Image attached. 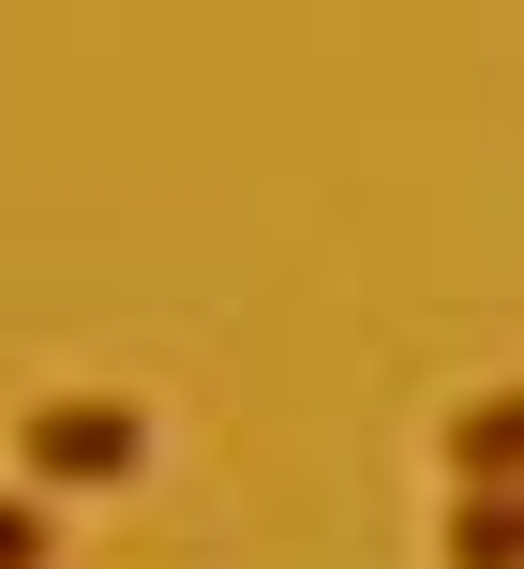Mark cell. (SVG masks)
<instances>
[{"label":"cell","mask_w":524,"mask_h":569,"mask_svg":"<svg viewBox=\"0 0 524 569\" xmlns=\"http://www.w3.org/2000/svg\"><path fill=\"white\" fill-rule=\"evenodd\" d=\"M16 450H30V480H120V465L150 450V420L135 405H90V390H46L16 420Z\"/></svg>","instance_id":"cell-1"},{"label":"cell","mask_w":524,"mask_h":569,"mask_svg":"<svg viewBox=\"0 0 524 569\" xmlns=\"http://www.w3.org/2000/svg\"><path fill=\"white\" fill-rule=\"evenodd\" d=\"M450 555H465V569H524V480L510 495H465V510H450Z\"/></svg>","instance_id":"cell-3"},{"label":"cell","mask_w":524,"mask_h":569,"mask_svg":"<svg viewBox=\"0 0 524 569\" xmlns=\"http://www.w3.org/2000/svg\"><path fill=\"white\" fill-rule=\"evenodd\" d=\"M0 569H46V510L30 495H0Z\"/></svg>","instance_id":"cell-4"},{"label":"cell","mask_w":524,"mask_h":569,"mask_svg":"<svg viewBox=\"0 0 524 569\" xmlns=\"http://www.w3.org/2000/svg\"><path fill=\"white\" fill-rule=\"evenodd\" d=\"M450 480H480V495L524 480V390H480L465 420H450Z\"/></svg>","instance_id":"cell-2"}]
</instances>
